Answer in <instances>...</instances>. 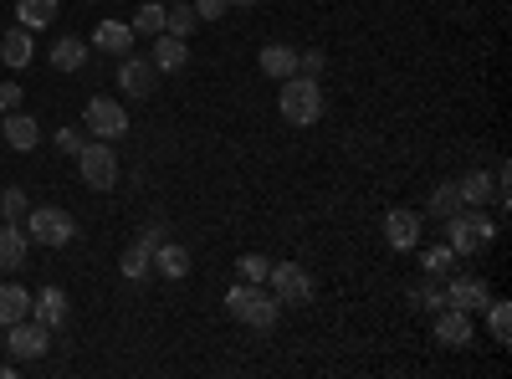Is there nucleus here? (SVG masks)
Instances as JSON below:
<instances>
[{
  "instance_id": "f257e3e1",
  "label": "nucleus",
  "mask_w": 512,
  "mask_h": 379,
  "mask_svg": "<svg viewBox=\"0 0 512 379\" xmlns=\"http://www.w3.org/2000/svg\"><path fill=\"white\" fill-rule=\"evenodd\" d=\"M226 308H231L236 323L267 333V328L277 323V308H282V303H277V292H272L267 282H236V287L226 292Z\"/></svg>"
},
{
  "instance_id": "f03ea898",
  "label": "nucleus",
  "mask_w": 512,
  "mask_h": 379,
  "mask_svg": "<svg viewBox=\"0 0 512 379\" xmlns=\"http://www.w3.org/2000/svg\"><path fill=\"white\" fill-rule=\"evenodd\" d=\"M277 108L287 123H297V129H308V123L323 118V88H318V77H282V93H277Z\"/></svg>"
},
{
  "instance_id": "7ed1b4c3",
  "label": "nucleus",
  "mask_w": 512,
  "mask_h": 379,
  "mask_svg": "<svg viewBox=\"0 0 512 379\" xmlns=\"http://www.w3.org/2000/svg\"><path fill=\"white\" fill-rule=\"evenodd\" d=\"M441 231H446V246L456 251V257L466 262V257H477L482 246H492V236H497V226L482 216V210H456V216H446L441 221Z\"/></svg>"
},
{
  "instance_id": "20e7f679",
  "label": "nucleus",
  "mask_w": 512,
  "mask_h": 379,
  "mask_svg": "<svg viewBox=\"0 0 512 379\" xmlns=\"http://www.w3.org/2000/svg\"><path fill=\"white\" fill-rule=\"evenodd\" d=\"M21 231H26V241H36V246H67V241L77 236V221L67 216L62 205H36V210H26Z\"/></svg>"
},
{
  "instance_id": "39448f33",
  "label": "nucleus",
  "mask_w": 512,
  "mask_h": 379,
  "mask_svg": "<svg viewBox=\"0 0 512 379\" xmlns=\"http://www.w3.org/2000/svg\"><path fill=\"white\" fill-rule=\"evenodd\" d=\"M77 175L88 190H113L118 185V154L108 139H88V149L77 154Z\"/></svg>"
},
{
  "instance_id": "423d86ee",
  "label": "nucleus",
  "mask_w": 512,
  "mask_h": 379,
  "mask_svg": "<svg viewBox=\"0 0 512 379\" xmlns=\"http://www.w3.org/2000/svg\"><path fill=\"white\" fill-rule=\"evenodd\" d=\"M6 349H11L16 364H31V359H41L52 349V328H41L36 318H21V323L6 328Z\"/></svg>"
},
{
  "instance_id": "0eeeda50",
  "label": "nucleus",
  "mask_w": 512,
  "mask_h": 379,
  "mask_svg": "<svg viewBox=\"0 0 512 379\" xmlns=\"http://www.w3.org/2000/svg\"><path fill=\"white\" fill-rule=\"evenodd\" d=\"M82 129H88L93 139H123V134H128V113H123L118 98H88Z\"/></svg>"
},
{
  "instance_id": "6e6552de",
  "label": "nucleus",
  "mask_w": 512,
  "mask_h": 379,
  "mask_svg": "<svg viewBox=\"0 0 512 379\" xmlns=\"http://www.w3.org/2000/svg\"><path fill=\"white\" fill-rule=\"evenodd\" d=\"M267 282L277 292V303H313V292H318L313 277H308V267H297V262H272Z\"/></svg>"
},
{
  "instance_id": "1a4fd4ad",
  "label": "nucleus",
  "mask_w": 512,
  "mask_h": 379,
  "mask_svg": "<svg viewBox=\"0 0 512 379\" xmlns=\"http://www.w3.org/2000/svg\"><path fill=\"white\" fill-rule=\"evenodd\" d=\"M492 303V292H487V282L482 277H451L446 282V308H461V313H482Z\"/></svg>"
},
{
  "instance_id": "9d476101",
  "label": "nucleus",
  "mask_w": 512,
  "mask_h": 379,
  "mask_svg": "<svg viewBox=\"0 0 512 379\" xmlns=\"http://www.w3.org/2000/svg\"><path fill=\"white\" fill-rule=\"evenodd\" d=\"M154 77H159V67H154L149 57H134V52H128L123 67H118V88H123L128 98H149V93H154Z\"/></svg>"
},
{
  "instance_id": "9b49d317",
  "label": "nucleus",
  "mask_w": 512,
  "mask_h": 379,
  "mask_svg": "<svg viewBox=\"0 0 512 379\" xmlns=\"http://www.w3.org/2000/svg\"><path fill=\"white\" fill-rule=\"evenodd\" d=\"M420 226H425V216H415V210H390V216H384V241H390L395 251H415Z\"/></svg>"
},
{
  "instance_id": "f8f14e48",
  "label": "nucleus",
  "mask_w": 512,
  "mask_h": 379,
  "mask_svg": "<svg viewBox=\"0 0 512 379\" xmlns=\"http://www.w3.org/2000/svg\"><path fill=\"white\" fill-rule=\"evenodd\" d=\"M436 344H446V349H466V344H472V313L441 308L436 313Z\"/></svg>"
},
{
  "instance_id": "ddd939ff",
  "label": "nucleus",
  "mask_w": 512,
  "mask_h": 379,
  "mask_svg": "<svg viewBox=\"0 0 512 379\" xmlns=\"http://www.w3.org/2000/svg\"><path fill=\"white\" fill-rule=\"evenodd\" d=\"M0 134H6V144L16 149V154H31L36 144H41V129H36V118L31 113H6V118H0Z\"/></svg>"
},
{
  "instance_id": "4468645a",
  "label": "nucleus",
  "mask_w": 512,
  "mask_h": 379,
  "mask_svg": "<svg viewBox=\"0 0 512 379\" xmlns=\"http://www.w3.org/2000/svg\"><path fill=\"white\" fill-rule=\"evenodd\" d=\"M31 318L41 328H62L67 323V292L62 287H41L36 298H31Z\"/></svg>"
},
{
  "instance_id": "2eb2a0df",
  "label": "nucleus",
  "mask_w": 512,
  "mask_h": 379,
  "mask_svg": "<svg viewBox=\"0 0 512 379\" xmlns=\"http://www.w3.org/2000/svg\"><path fill=\"white\" fill-rule=\"evenodd\" d=\"M93 47H98L103 57H128V52H134V26H123V21H98Z\"/></svg>"
},
{
  "instance_id": "dca6fc26",
  "label": "nucleus",
  "mask_w": 512,
  "mask_h": 379,
  "mask_svg": "<svg viewBox=\"0 0 512 379\" xmlns=\"http://www.w3.org/2000/svg\"><path fill=\"white\" fill-rule=\"evenodd\" d=\"M36 31H26V26H16V31H6V36H0V62H6V67H31V57H36V41H31Z\"/></svg>"
},
{
  "instance_id": "f3484780",
  "label": "nucleus",
  "mask_w": 512,
  "mask_h": 379,
  "mask_svg": "<svg viewBox=\"0 0 512 379\" xmlns=\"http://www.w3.org/2000/svg\"><path fill=\"white\" fill-rule=\"evenodd\" d=\"M154 272L169 277V282H180V277L190 272V251H185L180 241H159V246H154Z\"/></svg>"
},
{
  "instance_id": "a211bd4d",
  "label": "nucleus",
  "mask_w": 512,
  "mask_h": 379,
  "mask_svg": "<svg viewBox=\"0 0 512 379\" xmlns=\"http://www.w3.org/2000/svg\"><path fill=\"white\" fill-rule=\"evenodd\" d=\"M159 72H180L185 62H190V52H185V36H169V31H159L154 36V57H149Z\"/></svg>"
},
{
  "instance_id": "6ab92c4d",
  "label": "nucleus",
  "mask_w": 512,
  "mask_h": 379,
  "mask_svg": "<svg viewBox=\"0 0 512 379\" xmlns=\"http://www.w3.org/2000/svg\"><path fill=\"white\" fill-rule=\"evenodd\" d=\"M256 67H262L267 77H277V82H282V77H292V72H297V52H292V47H282V41H267V47L256 52Z\"/></svg>"
},
{
  "instance_id": "aec40b11",
  "label": "nucleus",
  "mask_w": 512,
  "mask_h": 379,
  "mask_svg": "<svg viewBox=\"0 0 512 379\" xmlns=\"http://www.w3.org/2000/svg\"><path fill=\"white\" fill-rule=\"evenodd\" d=\"M21 318H31V292L16 282H0V328H11Z\"/></svg>"
},
{
  "instance_id": "412c9836",
  "label": "nucleus",
  "mask_w": 512,
  "mask_h": 379,
  "mask_svg": "<svg viewBox=\"0 0 512 379\" xmlns=\"http://www.w3.org/2000/svg\"><path fill=\"white\" fill-rule=\"evenodd\" d=\"M16 267H26V231L6 221L0 226V272H16Z\"/></svg>"
},
{
  "instance_id": "4be33fe9",
  "label": "nucleus",
  "mask_w": 512,
  "mask_h": 379,
  "mask_svg": "<svg viewBox=\"0 0 512 379\" xmlns=\"http://www.w3.org/2000/svg\"><path fill=\"white\" fill-rule=\"evenodd\" d=\"M405 298H410V308H425V313H441L446 308V287L431 277V272H425L420 282H410L405 287Z\"/></svg>"
},
{
  "instance_id": "5701e85b",
  "label": "nucleus",
  "mask_w": 512,
  "mask_h": 379,
  "mask_svg": "<svg viewBox=\"0 0 512 379\" xmlns=\"http://www.w3.org/2000/svg\"><path fill=\"white\" fill-rule=\"evenodd\" d=\"M57 0H16V21L26 26V31H41V26H52L57 21Z\"/></svg>"
},
{
  "instance_id": "b1692460",
  "label": "nucleus",
  "mask_w": 512,
  "mask_h": 379,
  "mask_svg": "<svg viewBox=\"0 0 512 379\" xmlns=\"http://www.w3.org/2000/svg\"><path fill=\"white\" fill-rule=\"evenodd\" d=\"M456 190H461V205H487L492 190H497V175L472 170V175H461V180H456Z\"/></svg>"
},
{
  "instance_id": "393cba45",
  "label": "nucleus",
  "mask_w": 512,
  "mask_h": 379,
  "mask_svg": "<svg viewBox=\"0 0 512 379\" xmlns=\"http://www.w3.org/2000/svg\"><path fill=\"white\" fill-rule=\"evenodd\" d=\"M82 62H88V41H82V36H57L52 67H57V72H77Z\"/></svg>"
},
{
  "instance_id": "a878e982",
  "label": "nucleus",
  "mask_w": 512,
  "mask_h": 379,
  "mask_svg": "<svg viewBox=\"0 0 512 379\" xmlns=\"http://www.w3.org/2000/svg\"><path fill=\"white\" fill-rule=\"evenodd\" d=\"M456 210H461V190H456V180L436 185L431 205H425V216H431V221H446V216H456Z\"/></svg>"
},
{
  "instance_id": "bb28decb",
  "label": "nucleus",
  "mask_w": 512,
  "mask_h": 379,
  "mask_svg": "<svg viewBox=\"0 0 512 379\" xmlns=\"http://www.w3.org/2000/svg\"><path fill=\"white\" fill-rule=\"evenodd\" d=\"M128 26H134V36H159L164 31V0H144Z\"/></svg>"
},
{
  "instance_id": "cd10ccee",
  "label": "nucleus",
  "mask_w": 512,
  "mask_h": 379,
  "mask_svg": "<svg viewBox=\"0 0 512 379\" xmlns=\"http://www.w3.org/2000/svg\"><path fill=\"white\" fill-rule=\"evenodd\" d=\"M482 313H487V333H492V344H502V349H507V344H512V308H507V303H487Z\"/></svg>"
},
{
  "instance_id": "c85d7f7f",
  "label": "nucleus",
  "mask_w": 512,
  "mask_h": 379,
  "mask_svg": "<svg viewBox=\"0 0 512 379\" xmlns=\"http://www.w3.org/2000/svg\"><path fill=\"white\" fill-rule=\"evenodd\" d=\"M118 267H123L128 282H139V277H149V267H154V251H149L144 241H134V246L123 251V262H118Z\"/></svg>"
},
{
  "instance_id": "c756f323",
  "label": "nucleus",
  "mask_w": 512,
  "mask_h": 379,
  "mask_svg": "<svg viewBox=\"0 0 512 379\" xmlns=\"http://www.w3.org/2000/svg\"><path fill=\"white\" fill-rule=\"evenodd\" d=\"M195 21H200V16H195V6H185V0L164 6V31H169V36H190V31H195Z\"/></svg>"
},
{
  "instance_id": "7c9ffc66",
  "label": "nucleus",
  "mask_w": 512,
  "mask_h": 379,
  "mask_svg": "<svg viewBox=\"0 0 512 379\" xmlns=\"http://www.w3.org/2000/svg\"><path fill=\"white\" fill-rule=\"evenodd\" d=\"M456 262H461V257H456L451 246H431V251H420V267L431 272V277H451V272H456Z\"/></svg>"
},
{
  "instance_id": "2f4dec72",
  "label": "nucleus",
  "mask_w": 512,
  "mask_h": 379,
  "mask_svg": "<svg viewBox=\"0 0 512 379\" xmlns=\"http://www.w3.org/2000/svg\"><path fill=\"white\" fill-rule=\"evenodd\" d=\"M26 210H31L26 190H16V185H11V190H0V216H6V221L21 226V221H26Z\"/></svg>"
},
{
  "instance_id": "473e14b6",
  "label": "nucleus",
  "mask_w": 512,
  "mask_h": 379,
  "mask_svg": "<svg viewBox=\"0 0 512 379\" xmlns=\"http://www.w3.org/2000/svg\"><path fill=\"white\" fill-rule=\"evenodd\" d=\"M52 139H57V149H62V154H82L93 134H88V129H72V123H67V129H57Z\"/></svg>"
},
{
  "instance_id": "72a5a7b5",
  "label": "nucleus",
  "mask_w": 512,
  "mask_h": 379,
  "mask_svg": "<svg viewBox=\"0 0 512 379\" xmlns=\"http://www.w3.org/2000/svg\"><path fill=\"white\" fill-rule=\"evenodd\" d=\"M267 272H272V262L262 257V251H246L241 257V282H267Z\"/></svg>"
},
{
  "instance_id": "f704fd0d",
  "label": "nucleus",
  "mask_w": 512,
  "mask_h": 379,
  "mask_svg": "<svg viewBox=\"0 0 512 379\" xmlns=\"http://www.w3.org/2000/svg\"><path fill=\"white\" fill-rule=\"evenodd\" d=\"M323 72V52L313 47V52H297V77H318Z\"/></svg>"
},
{
  "instance_id": "c9c22d12",
  "label": "nucleus",
  "mask_w": 512,
  "mask_h": 379,
  "mask_svg": "<svg viewBox=\"0 0 512 379\" xmlns=\"http://www.w3.org/2000/svg\"><path fill=\"white\" fill-rule=\"evenodd\" d=\"M226 11H231L226 0H195V16H200V21H221Z\"/></svg>"
},
{
  "instance_id": "e433bc0d",
  "label": "nucleus",
  "mask_w": 512,
  "mask_h": 379,
  "mask_svg": "<svg viewBox=\"0 0 512 379\" xmlns=\"http://www.w3.org/2000/svg\"><path fill=\"white\" fill-rule=\"evenodd\" d=\"M21 98H26V93L16 88V82H0V113H16V108H21Z\"/></svg>"
},
{
  "instance_id": "4c0bfd02",
  "label": "nucleus",
  "mask_w": 512,
  "mask_h": 379,
  "mask_svg": "<svg viewBox=\"0 0 512 379\" xmlns=\"http://www.w3.org/2000/svg\"><path fill=\"white\" fill-rule=\"evenodd\" d=\"M139 241H144V246L154 251V246L164 241V221H154V226H144V236H139Z\"/></svg>"
},
{
  "instance_id": "58836bf2",
  "label": "nucleus",
  "mask_w": 512,
  "mask_h": 379,
  "mask_svg": "<svg viewBox=\"0 0 512 379\" xmlns=\"http://www.w3.org/2000/svg\"><path fill=\"white\" fill-rule=\"evenodd\" d=\"M226 6H262V0H226Z\"/></svg>"
},
{
  "instance_id": "ea45409f",
  "label": "nucleus",
  "mask_w": 512,
  "mask_h": 379,
  "mask_svg": "<svg viewBox=\"0 0 512 379\" xmlns=\"http://www.w3.org/2000/svg\"><path fill=\"white\" fill-rule=\"evenodd\" d=\"M16 374V364H0V379H11Z\"/></svg>"
},
{
  "instance_id": "a19ab883",
  "label": "nucleus",
  "mask_w": 512,
  "mask_h": 379,
  "mask_svg": "<svg viewBox=\"0 0 512 379\" xmlns=\"http://www.w3.org/2000/svg\"><path fill=\"white\" fill-rule=\"evenodd\" d=\"M93 6H98V0H93Z\"/></svg>"
}]
</instances>
